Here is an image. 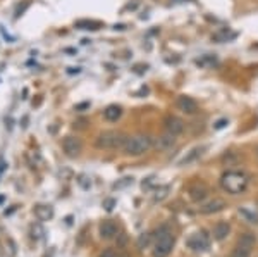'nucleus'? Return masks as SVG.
<instances>
[{
  "instance_id": "f257e3e1",
  "label": "nucleus",
  "mask_w": 258,
  "mask_h": 257,
  "mask_svg": "<svg viewBox=\"0 0 258 257\" xmlns=\"http://www.w3.org/2000/svg\"><path fill=\"white\" fill-rule=\"evenodd\" d=\"M248 176L241 171H228V173L222 174L220 178V186L226 190L228 193L232 195H240L248 188Z\"/></svg>"
},
{
  "instance_id": "f03ea898",
  "label": "nucleus",
  "mask_w": 258,
  "mask_h": 257,
  "mask_svg": "<svg viewBox=\"0 0 258 257\" xmlns=\"http://www.w3.org/2000/svg\"><path fill=\"white\" fill-rule=\"evenodd\" d=\"M154 147V140L146 135H134V136H128L126 143H124L122 150L126 155H131V157H138V155H143L144 152H148Z\"/></svg>"
},
{
  "instance_id": "7ed1b4c3",
  "label": "nucleus",
  "mask_w": 258,
  "mask_h": 257,
  "mask_svg": "<svg viewBox=\"0 0 258 257\" xmlns=\"http://www.w3.org/2000/svg\"><path fill=\"white\" fill-rule=\"evenodd\" d=\"M126 140L128 136H124L119 131H104V133L96 136L95 145L98 149H122Z\"/></svg>"
},
{
  "instance_id": "20e7f679",
  "label": "nucleus",
  "mask_w": 258,
  "mask_h": 257,
  "mask_svg": "<svg viewBox=\"0 0 258 257\" xmlns=\"http://www.w3.org/2000/svg\"><path fill=\"white\" fill-rule=\"evenodd\" d=\"M174 235L169 231V229H160L157 240H155V247H154V257H167L172 252V248H174Z\"/></svg>"
},
{
  "instance_id": "39448f33",
  "label": "nucleus",
  "mask_w": 258,
  "mask_h": 257,
  "mask_svg": "<svg viewBox=\"0 0 258 257\" xmlns=\"http://www.w3.org/2000/svg\"><path fill=\"white\" fill-rule=\"evenodd\" d=\"M62 149H64L68 157H78L81 154V149H83V143L78 136L69 135L62 140Z\"/></svg>"
},
{
  "instance_id": "423d86ee",
  "label": "nucleus",
  "mask_w": 258,
  "mask_h": 257,
  "mask_svg": "<svg viewBox=\"0 0 258 257\" xmlns=\"http://www.w3.org/2000/svg\"><path fill=\"white\" fill-rule=\"evenodd\" d=\"M176 107L188 116H193L198 112V102L190 95H179L178 99H176Z\"/></svg>"
},
{
  "instance_id": "0eeeda50",
  "label": "nucleus",
  "mask_w": 258,
  "mask_h": 257,
  "mask_svg": "<svg viewBox=\"0 0 258 257\" xmlns=\"http://www.w3.org/2000/svg\"><path fill=\"white\" fill-rule=\"evenodd\" d=\"M164 126H166V131L174 136L181 135L182 131H184V121H182L181 118H178V116L174 114H169L166 116V119H164Z\"/></svg>"
},
{
  "instance_id": "6e6552de",
  "label": "nucleus",
  "mask_w": 258,
  "mask_h": 257,
  "mask_svg": "<svg viewBox=\"0 0 258 257\" xmlns=\"http://www.w3.org/2000/svg\"><path fill=\"white\" fill-rule=\"evenodd\" d=\"M188 193H190V198L193 202H202V200H205V198L208 197L210 190L203 181H196V183H193L190 188H188Z\"/></svg>"
},
{
  "instance_id": "1a4fd4ad",
  "label": "nucleus",
  "mask_w": 258,
  "mask_h": 257,
  "mask_svg": "<svg viewBox=\"0 0 258 257\" xmlns=\"http://www.w3.org/2000/svg\"><path fill=\"white\" fill-rule=\"evenodd\" d=\"M208 245H210V240H208V236L205 235L203 231L200 233H194L193 236H191L190 240H188V247L190 248H193V250H206L208 248Z\"/></svg>"
},
{
  "instance_id": "9d476101",
  "label": "nucleus",
  "mask_w": 258,
  "mask_h": 257,
  "mask_svg": "<svg viewBox=\"0 0 258 257\" xmlns=\"http://www.w3.org/2000/svg\"><path fill=\"white\" fill-rule=\"evenodd\" d=\"M224 207H226V200H224V198L215 197V198H212V200L205 202V204L202 205L200 212L202 214H214V212H220Z\"/></svg>"
},
{
  "instance_id": "9b49d317",
  "label": "nucleus",
  "mask_w": 258,
  "mask_h": 257,
  "mask_svg": "<svg viewBox=\"0 0 258 257\" xmlns=\"http://www.w3.org/2000/svg\"><path fill=\"white\" fill-rule=\"evenodd\" d=\"M117 235V224L114 221H104L100 224V236L104 240H112Z\"/></svg>"
},
{
  "instance_id": "f8f14e48",
  "label": "nucleus",
  "mask_w": 258,
  "mask_h": 257,
  "mask_svg": "<svg viewBox=\"0 0 258 257\" xmlns=\"http://www.w3.org/2000/svg\"><path fill=\"white\" fill-rule=\"evenodd\" d=\"M206 150V147H194L193 150H190L188 154L184 155V157L179 161V166H184V164H191V162L198 161V159L203 155V152Z\"/></svg>"
},
{
  "instance_id": "ddd939ff",
  "label": "nucleus",
  "mask_w": 258,
  "mask_h": 257,
  "mask_svg": "<svg viewBox=\"0 0 258 257\" xmlns=\"http://www.w3.org/2000/svg\"><path fill=\"white\" fill-rule=\"evenodd\" d=\"M120 116H122V107H120V106H108V107L104 111V118L107 119L108 123L119 121Z\"/></svg>"
},
{
  "instance_id": "4468645a",
  "label": "nucleus",
  "mask_w": 258,
  "mask_h": 257,
  "mask_svg": "<svg viewBox=\"0 0 258 257\" xmlns=\"http://www.w3.org/2000/svg\"><path fill=\"white\" fill-rule=\"evenodd\" d=\"M174 143H176V136L170 135V133H166V135L158 136L157 142H155L154 145L157 147L158 150H167V149H170Z\"/></svg>"
},
{
  "instance_id": "2eb2a0df",
  "label": "nucleus",
  "mask_w": 258,
  "mask_h": 257,
  "mask_svg": "<svg viewBox=\"0 0 258 257\" xmlns=\"http://www.w3.org/2000/svg\"><path fill=\"white\" fill-rule=\"evenodd\" d=\"M229 233H230V226L228 223H217L214 226V238L218 240V242H222V240L228 238Z\"/></svg>"
},
{
  "instance_id": "dca6fc26",
  "label": "nucleus",
  "mask_w": 258,
  "mask_h": 257,
  "mask_svg": "<svg viewBox=\"0 0 258 257\" xmlns=\"http://www.w3.org/2000/svg\"><path fill=\"white\" fill-rule=\"evenodd\" d=\"M34 214H36V217L40 221H48V219H52V216H54V209L50 207V205L40 204L34 207Z\"/></svg>"
},
{
  "instance_id": "f3484780",
  "label": "nucleus",
  "mask_w": 258,
  "mask_h": 257,
  "mask_svg": "<svg viewBox=\"0 0 258 257\" xmlns=\"http://www.w3.org/2000/svg\"><path fill=\"white\" fill-rule=\"evenodd\" d=\"M250 255H252V247H248V245H243V243H238L236 248L230 252L229 257H250Z\"/></svg>"
},
{
  "instance_id": "a211bd4d",
  "label": "nucleus",
  "mask_w": 258,
  "mask_h": 257,
  "mask_svg": "<svg viewBox=\"0 0 258 257\" xmlns=\"http://www.w3.org/2000/svg\"><path fill=\"white\" fill-rule=\"evenodd\" d=\"M232 38H236V33H232V31H229V30H222V31H218V33H215L214 35V40H217V42H229V40H232Z\"/></svg>"
},
{
  "instance_id": "6ab92c4d",
  "label": "nucleus",
  "mask_w": 258,
  "mask_h": 257,
  "mask_svg": "<svg viewBox=\"0 0 258 257\" xmlns=\"http://www.w3.org/2000/svg\"><path fill=\"white\" fill-rule=\"evenodd\" d=\"M198 66H202V68H214V66H217V57L215 56H203L202 59L196 61Z\"/></svg>"
},
{
  "instance_id": "aec40b11",
  "label": "nucleus",
  "mask_w": 258,
  "mask_h": 257,
  "mask_svg": "<svg viewBox=\"0 0 258 257\" xmlns=\"http://www.w3.org/2000/svg\"><path fill=\"white\" fill-rule=\"evenodd\" d=\"M238 243H243V245H248V247H255V243H256V238H255V235H252V233H244L243 236L240 238V242Z\"/></svg>"
},
{
  "instance_id": "412c9836",
  "label": "nucleus",
  "mask_w": 258,
  "mask_h": 257,
  "mask_svg": "<svg viewBox=\"0 0 258 257\" xmlns=\"http://www.w3.org/2000/svg\"><path fill=\"white\" fill-rule=\"evenodd\" d=\"M76 26L78 28H81V30H98V23H95V21H78L76 23Z\"/></svg>"
},
{
  "instance_id": "4be33fe9",
  "label": "nucleus",
  "mask_w": 258,
  "mask_h": 257,
  "mask_svg": "<svg viewBox=\"0 0 258 257\" xmlns=\"http://www.w3.org/2000/svg\"><path fill=\"white\" fill-rule=\"evenodd\" d=\"M150 240H152V235H150V233H143V235H140V238H138V247H140V248H146L148 245H150Z\"/></svg>"
},
{
  "instance_id": "5701e85b",
  "label": "nucleus",
  "mask_w": 258,
  "mask_h": 257,
  "mask_svg": "<svg viewBox=\"0 0 258 257\" xmlns=\"http://www.w3.org/2000/svg\"><path fill=\"white\" fill-rule=\"evenodd\" d=\"M31 233H33V238H42L43 236V228L40 226V224H33V228H31Z\"/></svg>"
},
{
  "instance_id": "b1692460",
  "label": "nucleus",
  "mask_w": 258,
  "mask_h": 257,
  "mask_svg": "<svg viewBox=\"0 0 258 257\" xmlns=\"http://www.w3.org/2000/svg\"><path fill=\"white\" fill-rule=\"evenodd\" d=\"M100 257H117V254L114 248H104V250L100 252Z\"/></svg>"
},
{
  "instance_id": "393cba45",
  "label": "nucleus",
  "mask_w": 258,
  "mask_h": 257,
  "mask_svg": "<svg viewBox=\"0 0 258 257\" xmlns=\"http://www.w3.org/2000/svg\"><path fill=\"white\" fill-rule=\"evenodd\" d=\"M226 124H228V121H226V119H220V121H217V124H215V128H217V130H220V128H224Z\"/></svg>"
},
{
  "instance_id": "a878e982",
  "label": "nucleus",
  "mask_w": 258,
  "mask_h": 257,
  "mask_svg": "<svg viewBox=\"0 0 258 257\" xmlns=\"http://www.w3.org/2000/svg\"><path fill=\"white\" fill-rule=\"evenodd\" d=\"M105 205H107V207H105V209H107V211H110L112 205H114V200H107V204H105Z\"/></svg>"
},
{
  "instance_id": "bb28decb",
  "label": "nucleus",
  "mask_w": 258,
  "mask_h": 257,
  "mask_svg": "<svg viewBox=\"0 0 258 257\" xmlns=\"http://www.w3.org/2000/svg\"><path fill=\"white\" fill-rule=\"evenodd\" d=\"M176 2H184V0H176Z\"/></svg>"
}]
</instances>
